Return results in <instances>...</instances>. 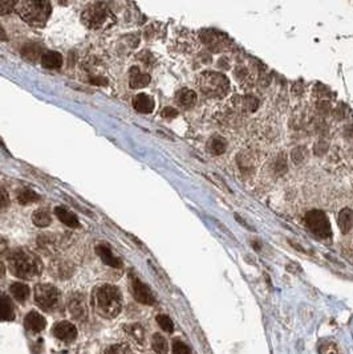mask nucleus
Masks as SVG:
<instances>
[{"label": "nucleus", "instance_id": "39448f33", "mask_svg": "<svg viewBox=\"0 0 353 354\" xmlns=\"http://www.w3.org/2000/svg\"><path fill=\"white\" fill-rule=\"evenodd\" d=\"M83 23L91 29H100L107 27L112 20V12L105 3H92L85 7L81 15Z\"/></svg>", "mask_w": 353, "mask_h": 354}, {"label": "nucleus", "instance_id": "f8f14e48", "mask_svg": "<svg viewBox=\"0 0 353 354\" xmlns=\"http://www.w3.org/2000/svg\"><path fill=\"white\" fill-rule=\"evenodd\" d=\"M133 107L137 112L139 113H151L153 109H154V100L151 99L149 95H145V93H139L133 99Z\"/></svg>", "mask_w": 353, "mask_h": 354}, {"label": "nucleus", "instance_id": "1a4fd4ad", "mask_svg": "<svg viewBox=\"0 0 353 354\" xmlns=\"http://www.w3.org/2000/svg\"><path fill=\"white\" fill-rule=\"evenodd\" d=\"M68 308L71 315L79 321H84L88 316L87 304H85V299L81 293H75L71 296V299L68 301Z\"/></svg>", "mask_w": 353, "mask_h": 354}, {"label": "nucleus", "instance_id": "20e7f679", "mask_svg": "<svg viewBox=\"0 0 353 354\" xmlns=\"http://www.w3.org/2000/svg\"><path fill=\"white\" fill-rule=\"evenodd\" d=\"M197 83L199 91L210 99H222L230 91V81L219 72H203L199 75Z\"/></svg>", "mask_w": 353, "mask_h": 354}, {"label": "nucleus", "instance_id": "c9c22d12", "mask_svg": "<svg viewBox=\"0 0 353 354\" xmlns=\"http://www.w3.org/2000/svg\"><path fill=\"white\" fill-rule=\"evenodd\" d=\"M91 83L99 85V87H105L108 84V80L104 79V77H95V79H91Z\"/></svg>", "mask_w": 353, "mask_h": 354}, {"label": "nucleus", "instance_id": "b1692460", "mask_svg": "<svg viewBox=\"0 0 353 354\" xmlns=\"http://www.w3.org/2000/svg\"><path fill=\"white\" fill-rule=\"evenodd\" d=\"M151 347H153V351L158 354H166L167 351H169V345H167L166 339H165L162 335H159V333H155V335L153 336V339H151Z\"/></svg>", "mask_w": 353, "mask_h": 354}, {"label": "nucleus", "instance_id": "4468645a", "mask_svg": "<svg viewBox=\"0 0 353 354\" xmlns=\"http://www.w3.org/2000/svg\"><path fill=\"white\" fill-rule=\"evenodd\" d=\"M129 75H130L129 76V84H130V88H133V89L146 87L147 84L150 83V76L147 75V73L141 72L137 67L131 68Z\"/></svg>", "mask_w": 353, "mask_h": 354}, {"label": "nucleus", "instance_id": "f3484780", "mask_svg": "<svg viewBox=\"0 0 353 354\" xmlns=\"http://www.w3.org/2000/svg\"><path fill=\"white\" fill-rule=\"evenodd\" d=\"M41 65L48 69H57L63 65V56L55 51L45 52L41 55Z\"/></svg>", "mask_w": 353, "mask_h": 354}, {"label": "nucleus", "instance_id": "c756f323", "mask_svg": "<svg viewBox=\"0 0 353 354\" xmlns=\"http://www.w3.org/2000/svg\"><path fill=\"white\" fill-rule=\"evenodd\" d=\"M207 177L210 178L211 182H213L214 185L218 186L219 189H222L223 191H226V193H231V190L229 189V186L226 185V182L223 181L222 178L219 177V175H217V174H210V175H207Z\"/></svg>", "mask_w": 353, "mask_h": 354}, {"label": "nucleus", "instance_id": "f03ea898", "mask_svg": "<svg viewBox=\"0 0 353 354\" xmlns=\"http://www.w3.org/2000/svg\"><path fill=\"white\" fill-rule=\"evenodd\" d=\"M93 307L99 315L107 319H115L118 316L122 307V297L118 288L105 284L93 291Z\"/></svg>", "mask_w": 353, "mask_h": 354}, {"label": "nucleus", "instance_id": "412c9836", "mask_svg": "<svg viewBox=\"0 0 353 354\" xmlns=\"http://www.w3.org/2000/svg\"><path fill=\"white\" fill-rule=\"evenodd\" d=\"M209 151L214 155H221L226 151L227 142L225 141V138L219 137V135H214L209 142Z\"/></svg>", "mask_w": 353, "mask_h": 354}, {"label": "nucleus", "instance_id": "6ab92c4d", "mask_svg": "<svg viewBox=\"0 0 353 354\" xmlns=\"http://www.w3.org/2000/svg\"><path fill=\"white\" fill-rule=\"evenodd\" d=\"M15 317L13 307L8 297L0 295V321H11Z\"/></svg>", "mask_w": 353, "mask_h": 354}, {"label": "nucleus", "instance_id": "5701e85b", "mask_svg": "<svg viewBox=\"0 0 353 354\" xmlns=\"http://www.w3.org/2000/svg\"><path fill=\"white\" fill-rule=\"evenodd\" d=\"M39 201H40V197L35 193V191H32V190L24 189V190H20L19 193H17V202H19L20 205L27 206V205H31V203H36V202Z\"/></svg>", "mask_w": 353, "mask_h": 354}, {"label": "nucleus", "instance_id": "c85d7f7f", "mask_svg": "<svg viewBox=\"0 0 353 354\" xmlns=\"http://www.w3.org/2000/svg\"><path fill=\"white\" fill-rule=\"evenodd\" d=\"M173 354H191V351L186 344L179 341V340H175L173 343Z\"/></svg>", "mask_w": 353, "mask_h": 354}, {"label": "nucleus", "instance_id": "ddd939ff", "mask_svg": "<svg viewBox=\"0 0 353 354\" xmlns=\"http://www.w3.org/2000/svg\"><path fill=\"white\" fill-rule=\"evenodd\" d=\"M24 324H25V328L28 331L33 332V333H39L45 328V319L43 316L37 313V312H29L27 316H25V320H24Z\"/></svg>", "mask_w": 353, "mask_h": 354}, {"label": "nucleus", "instance_id": "cd10ccee", "mask_svg": "<svg viewBox=\"0 0 353 354\" xmlns=\"http://www.w3.org/2000/svg\"><path fill=\"white\" fill-rule=\"evenodd\" d=\"M16 4L17 1H13V0H0V15H5V13L13 11L16 8Z\"/></svg>", "mask_w": 353, "mask_h": 354}, {"label": "nucleus", "instance_id": "dca6fc26", "mask_svg": "<svg viewBox=\"0 0 353 354\" xmlns=\"http://www.w3.org/2000/svg\"><path fill=\"white\" fill-rule=\"evenodd\" d=\"M175 101L178 105L183 108H191L194 107L197 103V93L194 91H191L189 88H182L181 91L177 92L175 95Z\"/></svg>", "mask_w": 353, "mask_h": 354}, {"label": "nucleus", "instance_id": "7ed1b4c3", "mask_svg": "<svg viewBox=\"0 0 353 354\" xmlns=\"http://www.w3.org/2000/svg\"><path fill=\"white\" fill-rule=\"evenodd\" d=\"M16 11L21 19L32 27H44L49 19L52 5L44 0H21L16 4Z\"/></svg>", "mask_w": 353, "mask_h": 354}, {"label": "nucleus", "instance_id": "7c9ffc66", "mask_svg": "<svg viewBox=\"0 0 353 354\" xmlns=\"http://www.w3.org/2000/svg\"><path fill=\"white\" fill-rule=\"evenodd\" d=\"M105 354H133V352L125 345H113L105 352Z\"/></svg>", "mask_w": 353, "mask_h": 354}, {"label": "nucleus", "instance_id": "aec40b11", "mask_svg": "<svg viewBox=\"0 0 353 354\" xmlns=\"http://www.w3.org/2000/svg\"><path fill=\"white\" fill-rule=\"evenodd\" d=\"M11 293L19 303H25L29 297V288L23 283H13L11 285Z\"/></svg>", "mask_w": 353, "mask_h": 354}, {"label": "nucleus", "instance_id": "a211bd4d", "mask_svg": "<svg viewBox=\"0 0 353 354\" xmlns=\"http://www.w3.org/2000/svg\"><path fill=\"white\" fill-rule=\"evenodd\" d=\"M339 229L343 234H348L353 229V211L351 209H343L339 214Z\"/></svg>", "mask_w": 353, "mask_h": 354}, {"label": "nucleus", "instance_id": "2eb2a0df", "mask_svg": "<svg viewBox=\"0 0 353 354\" xmlns=\"http://www.w3.org/2000/svg\"><path fill=\"white\" fill-rule=\"evenodd\" d=\"M55 214L56 217L59 218V221L65 226H68V227H71V229H79L80 227V221L77 219L75 214H72L71 211H68L67 209H64L61 206L56 207Z\"/></svg>", "mask_w": 353, "mask_h": 354}, {"label": "nucleus", "instance_id": "2f4dec72", "mask_svg": "<svg viewBox=\"0 0 353 354\" xmlns=\"http://www.w3.org/2000/svg\"><path fill=\"white\" fill-rule=\"evenodd\" d=\"M8 206H9V195L7 190L0 186V210L7 209Z\"/></svg>", "mask_w": 353, "mask_h": 354}, {"label": "nucleus", "instance_id": "f257e3e1", "mask_svg": "<svg viewBox=\"0 0 353 354\" xmlns=\"http://www.w3.org/2000/svg\"><path fill=\"white\" fill-rule=\"evenodd\" d=\"M8 264L12 273L20 279H33L43 271L41 260L33 252L27 251L24 248H17L12 251L8 256Z\"/></svg>", "mask_w": 353, "mask_h": 354}, {"label": "nucleus", "instance_id": "6e6552de", "mask_svg": "<svg viewBox=\"0 0 353 354\" xmlns=\"http://www.w3.org/2000/svg\"><path fill=\"white\" fill-rule=\"evenodd\" d=\"M130 285H131V292L134 299L141 304L145 305H154L155 304V297L151 293V291L149 289L147 285L141 281L137 276H131L130 277Z\"/></svg>", "mask_w": 353, "mask_h": 354}, {"label": "nucleus", "instance_id": "9b49d317", "mask_svg": "<svg viewBox=\"0 0 353 354\" xmlns=\"http://www.w3.org/2000/svg\"><path fill=\"white\" fill-rule=\"evenodd\" d=\"M96 251H97V253H99V256L101 257V260H103L104 263L107 264V265H109V267H113V268L122 267V261H121L117 256L113 255V252H112V249L109 248V245H108L107 243L99 244V245L96 247Z\"/></svg>", "mask_w": 353, "mask_h": 354}, {"label": "nucleus", "instance_id": "f704fd0d", "mask_svg": "<svg viewBox=\"0 0 353 354\" xmlns=\"http://www.w3.org/2000/svg\"><path fill=\"white\" fill-rule=\"evenodd\" d=\"M131 331V333H133V336H134L135 339L138 340V341H142L143 340V331H142V328L139 327V325H133V327L130 328Z\"/></svg>", "mask_w": 353, "mask_h": 354}, {"label": "nucleus", "instance_id": "0eeeda50", "mask_svg": "<svg viewBox=\"0 0 353 354\" xmlns=\"http://www.w3.org/2000/svg\"><path fill=\"white\" fill-rule=\"evenodd\" d=\"M60 293L51 284H37L35 287V301L44 311H52L57 307Z\"/></svg>", "mask_w": 353, "mask_h": 354}, {"label": "nucleus", "instance_id": "bb28decb", "mask_svg": "<svg viewBox=\"0 0 353 354\" xmlns=\"http://www.w3.org/2000/svg\"><path fill=\"white\" fill-rule=\"evenodd\" d=\"M307 149L306 147H303V146H298V147H295L294 150H292V153H291V159H292V162L294 163H296V165H299V163H303V162L307 159Z\"/></svg>", "mask_w": 353, "mask_h": 354}, {"label": "nucleus", "instance_id": "58836bf2", "mask_svg": "<svg viewBox=\"0 0 353 354\" xmlns=\"http://www.w3.org/2000/svg\"><path fill=\"white\" fill-rule=\"evenodd\" d=\"M0 39L7 40V35H5V32H4V29L1 27H0Z\"/></svg>", "mask_w": 353, "mask_h": 354}, {"label": "nucleus", "instance_id": "72a5a7b5", "mask_svg": "<svg viewBox=\"0 0 353 354\" xmlns=\"http://www.w3.org/2000/svg\"><path fill=\"white\" fill-rule=\"evenodd\" d=\"M161 116H162L163 118H174L178 116V111L174 109V108L166 107L162 112H161Z\"/></svg>", "mask_w": 353, "mask_h": 354}, {"label": "nucleus", "instance_id": "e433bc0d", "mask_svg": "<svg viewBox=\"0 0 353 354\" xmlns=\"http://www.w3.org/2000/svg\"><path fill=\"white\" fill-rule=\"evenodd\" d=\"M5 251H7V241L3 239H0V255H3Z\"/></svg>", "mask_w": 353, "mask_h": 354}, {"label": "nucleus", "instance_id": "393cba45", "mask_svg": "<svg viewBox=\"0 0 353 354\" xmlns=\"http://www.w3.org/2000/svg\"><path fill=\"white\" fill-rule=\"evenodd\" d=\"M23 56L24 57H27L28 60H32V61H35L37 57L40 56V47L37 45V44H27L25 47L23 48Z\"/></svg>", "mask_w": 353, "mask_h": 354}, {"label": "nucleus", "instance_id": "9d476101", "mask_svg": "<svg viewBox=\"0 0 353 354\" xmlns=\"http://www.w3.org/2000/svg\"><path fill=\"white\" fill-rule=\"evenodd\" d=\"M53 336L61 341H73L77 336V329L72 323L60 321L53 327Z\"/></svg>", "mask_w": 353, "mask_h": 354}, {"label": "nucleus", "instance_id": "4c0bfd02", "mask_svg": "<svg viewBox=\"0 0 353 354\" xmlns=\"http://www.w3.org/2000/svg\"><path fill=\"white\" fill-rule=\"evenodd\" d=\"M4 275H5V267H4V264L0 261V277H3Z\"/></svg>", "mask_w": 353, "mask_h": 354}, {"label": "nucleus", "instance_id": "473e14b6", "mask_svg": "<svg viewBox=\"0 0 353 354\" xmlns=\"http://www.w3.org/2000/svg\"><path fill=\"white\" fill-rule=\"evenodd\" d=\"M322 354H342V352H340V349L338 348V345L330 343L323 347Z\"/></svg>", "mask_w": 353, "mask_h": 354}, {"label": "nucleus", "instance_id": "423d86ee", "mask_svg": "<svg viewBox=\"0 0 353 354\" xmlns=\"http://www.w3.org/2000/svg\"><path fill=\"white\" fill-rule=\"evenodd\" d=\"M304 221H306L307 229L320 239H327L332 235L330 219L326 213H323L320 210H312L310 213H307Z\"/></svg>", "mask_w": 353, "mask_h": 354}, {"label": "nucleus", "instance_id": "a878e982", "mask_svg": "<svg viewBox=\"0 0 353 354\" xmlns=\"http://www.w3.org/2000/svg\"><path fill=\"white\" fill-rule=\"evenodd\" d=\"M157 323H158L159 328H161L163 332L173 333V331H174V324H173V321H171V319L169 317V316L158 315L157 316Z\"/></svg>", "mask_w": 353, "mask_h": 354}, {"label": "nucleus", "instance_id": "4be33fe9", "mask_svg": "<svg viewBox=\"0 0 353 354\" xmlns=\"http://www.w3.org/2000/svg\"><path fill=\"white\" fill-rule=\"evenodd\" d=\"M32 222L35 223V226L43 229V227H48V226L51 225L52 217L47 210H37L33 214V217H32Z\"/></svg>", "mask_w": 353, "mask_h": 354}]
</instances>
